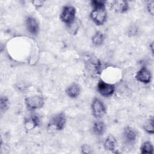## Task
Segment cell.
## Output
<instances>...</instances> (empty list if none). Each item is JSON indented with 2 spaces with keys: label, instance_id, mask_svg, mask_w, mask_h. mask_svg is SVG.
Here are the masks:
<instances>
[{
  "label": "cell",
  "instance_id": "cell-1",
  "mask_svg": "<svg viewBox=\"0 0 154 154\" xmlns=\"http://www.w3.org/2000/svg\"><path fill=\"white\" fill-rule=\"evenodd\" d=\"M76 10L73 6H65L60 14L61 20L65 23L70 25L75 19Z\"/></svg>",
  "mask_w": 154,
  "mask_h": 154
},
{
  "label": "cell",
  "instance_id": "cell-2",
  "mask_svg": "<svg viewBox=\"0 0 154 154\" xmlns=\"http://www.w3.org/2000/svg\"><path fill=\"white\" fill-rule=\"evenodd\" d=\"M91 17L97 25H103L106 20L107 14L105 8H94L91 13Z\"/></svg>",
  "mask_w": 154,
  "mask_h": 154
},
{
  "label": "cell",
  "instance_id": "cell-3",
  "mask_svg": "<svg viewBox=\"0 0 154 154\" xmlns=\"http://www.w3.org/2000/svg\"><path fill=\"white\" fill-rule=\"evenodd\" d=\"M25 103L30 109L41 108L44 105V99L42 96L35 95L25 99Z\"/></svg>",
  "mask_w": 154,
  "mask_h": 154
},
{
  "label": "cell",
  "instance_id": "cell-4",
  "mask_svg": "<svg viewBox=\"0 0 154 154\" xmlns=\"http://www.w3.org/2000/svg\"><path fill=\"white\" fill-rule=\"evenodd\" d=\"M93 114L96 118H100L106 112V109L103 102L97 98H95L91 104Z\"/></svg>",
  "mask_w": 154,
  "mask_h": 154
},
{
  "label": "cell",
  "instance_id": "cell-5",
  "mask_svg": "<svg viewBox=\"0 0 154 154\" xmlns=\"http://www.w3.org/2000/svg\"><path fill=\"white\" fill-rule=\"evenodd\" d=\"M108 3L110 8L114 11L118 13H125L128 9V4L125 1H109Z\"/></svg>",
  "mask_w": 154,
  "mask_h": 154
},
{
  "label": "cell",
  "instance_id": "cell-6",
  "mask_svg": "<svg viewBox=\"0 0 154 154\" xmlns=\"http://www.w3.org/2000/svg\"><path fill=\"white\" fill-rule=\"evenodd\" d=\"M114 85L105 83L102 81H100L97 85V90L99 93L103 96H110L114 92Z\"/></svg>",
  "mask_w": 154,
  "mask_h": 154
},
{
  "label": "cell",
  "instance_id": "cell-7",
  "mask_svg": "<svg viewBox=\"0 0 154 154\" xmlns=\"http://www.w3.org/2000/svg\"><path fill=\"white\" fill-rule=\"evenodd\" d=\"M66 122V119L65 116L63 113H61L55 116L53 118L51 126H54L58 131H61L64 128Z\"/></svg>",
  "mask_w": 154,
  "mask_h": 154
},
{
  "label": "cell",
  "instance_id": "cell-8",
  "mask_svg": "<svg viewBox=\"0 0 154 154\" xmlns=\"http://www.w3.org/2000/svg\"><path fill=\"white\" fill-rule=\"evenodd\" d=\"M135 78L138 81L147 84L151 80V74L146 67H143L137 72Z\"/></svg>",
  "mask_w": 154,
  "mask_h": 154
},
{
  "label": "cell",
  "instance_id": "cell-9",
  "mask_svg": "<svg viewBox=\"0 0 154 154\" xmlns=\"http://www.w3.org/2000/svg\"><path fill=\"white\" fill-rule=\"evenodd\" d=\"M26 25L28 31L32 34H37L38 31V24L32 17H28L26 20Z\"/></svg>",
  "mask_w": 154,
  "mask_h": 154
},
{
  "label": "cell",
  "instance_id": "cell-10",
  "mask_svg": "<svg viewBox=\"0 0 154 154\" xmlns=\"http://www.w3.org/2000/svg\"><path fill=\"white\" fill-rule=\"evenodd\" d=\"M123 135L127 142L132 143L136 140L137 133L134 129L131 127H126L124 129Z\"/></svg>",
  "mask_w": 154,
  "mask_h": 154
},
{
  "label": "cell",
  "instance_id": "cell-11",
  "mask_svg": "<svg viewBox=\"0 0 154 154\" xmlns=\"http://www.w3.org/2000/svg\"><path fill=\"white\" fill-rule=\"evenodd\" d=\"M117 144L116 139L112 135H109L105 141L104 147L105 150L113 151Z\"/></svg>",
  "mask_w": 154,
  "mask_h": 154
},
{
  "label": "cell",
  "instance_id": "cell-12",
  "mask_svg": "<svg viewBox=\"0 0 154 154\" xmlns=\"http://www.w3.org/2000/svg\"><path fill=\"white\" fill-rule=\"evenodd\" d=\"M66 92L70 97L75 98L79 96L80 93V88L78 85L73 84L68 87Z\"/></svg>",
  "mask_w": 154,
  "mask_h": 154
},
{
  "label": "cell",
  "instance_id": "cell-13",
  "mask_svg": "<svg viewBox=\"0 0 154 154\" xmlns=\"http://www.w3.org/2000/svg\"><path fill=\"white\" fill-rule=\"evenodd\" d=\"M105 126L102 122H95L92 128L93 132L97 135H100L103 134V133L105 131Z\"/></svg>",
  "mask_w": 154,
  "mask_h": 154
},
{
  "label": "cell",
  "instance_id": "cell-14",
  "mask_svg": "<svg viewBox=\"0 0 154 154\" xmlns=\"http://www.w3.org/2000/svg\"><path fill=\"white\" fill-rule=\"evenodd\" d=\"M105 39L104 35L101 32H97L92 38V42L96 45H101Z\"/></svg>",
  "mask_w": 154,
  "mask_h": 154
},
{
  "label": "cell",
  "instance_id": "cell-15",
  "mask_svg": "<svg viewBox=\"0 0 154 154\" xmlns=\"http://www.w3.org/2000/svg\"><path fill=\"white\" fill-rule=\"evenodd\" d=\"M141 153H153V147L152 144L149 141L144 143L141 147Z\"/></svg>",
  "mask_w": 154,
  "mask_h": 154
},
{
  "label": "cell",
  "instance_id": "cell-16",
  "mask_svg": "<svg viewBox=\"0 0 154 154\" xmlns=\"http://www.w3.org/2000/svg\"><path fill=\"white\" fill-rule=\"evenodd\" d=\"M144 129L149 134H153L154 127H153V118L151 117L146 122L144 125Z\"/></svg>",
  "mask_w": 154,
  "mask_h": 154
},
{
  "label": "cell",
  "instance_id": "cell-17",
  "mask_svg": "<svg viewBox=\"0 0 154 154\" xmlns=\"http://www.w3.org/2000/svg\"><path fill=\"white\" fill-rule=\"evenodd\" d=\"M40 123V120L39 117L37 115H33L29 118V120L26 122V125L29 124L31 125L30 126L32 128H35L36 126H39Z\"/></svg>",
  "mask_w": 154,
  "mask_h": 154
},
{
  "label": "cell",
  "instance_id": "cell-18",
  "mask_svg": "<svg viewBox=\"0 0 154 154\" xmlns=\"http://www.w3.org/2000/svg\"><path fill=\"white\" fill-rule=\"evenodd\" d=\"M8 100L7 98L6 97L2 96L1 97V103H0L1 110L2 111H5L8 108Z\"/></svg>",
  "mask_w": 154,
  "mask_h": 154
},
{
  "label": "cell",
  "instance_id": "cell-19",
  "mask_svg": "<svg viewBox=\"0 0 154 154\" xmlns=\"http://www.w3.org/2000/svg\"><path fill=\"white\" fill-rule=\"evenodd\" d=\"M105 1H92L91 4V5L93 7V9L94 8H105Z\"/></svg>",
  "mask_w": 154,
  "mask_h": 154
},
{
  "label": "cell",
  "instance_id": "cell-20",
  "mask_svg": "<svg viewBox=\"0 0 154 154\" xmlns=\"http://www.w3.org/2000/svg\"><path fill=\"white\" fill-rule=\"evenodd\" d=\"M153 4H154V2H153V1H151V2H149V4H148L147 5V10H148L149 12L152 15L153 14V10H153V9H154Z\"/></svg>",
  "mask_w": 154,
  "mask_h": 154
},
{
  "label": "cell",
  "instance_id": "cell-21",
  "mask_svg": "<svg viewBox=\"0 0 154 154\" xmlns=\"http://www.w3.org/2000/svg\"><path fill=\"white\" fill-rule=\"evenodd\" d=\"M82 153H89L91 152V149L90 147L87 145H84L82 146Z\"/></svg>",
  "mask_w": 154,
  "mask_h": 154
},
{
  "label": "cell",
  "instance_id": "cell-22",
  "mask_svg": "<svg viewBox=\"0 0 154 154\" xmlns=\"http://www.w3.org/2000/svg\"><path fill=\"white\" fill-rule=\"evenodd\" d=\"M43 3V1H35L33 2V4H34V5H36L37 7L40 6L41 5H42V4Z\"/></svg>",
  "mask_w": 154,
  "mask_h": 154
}]
</instances>
